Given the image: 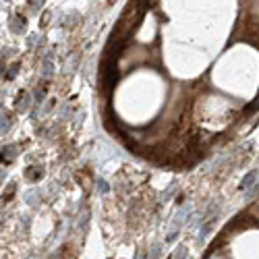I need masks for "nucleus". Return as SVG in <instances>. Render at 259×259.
<instances>
[]
</instances>
